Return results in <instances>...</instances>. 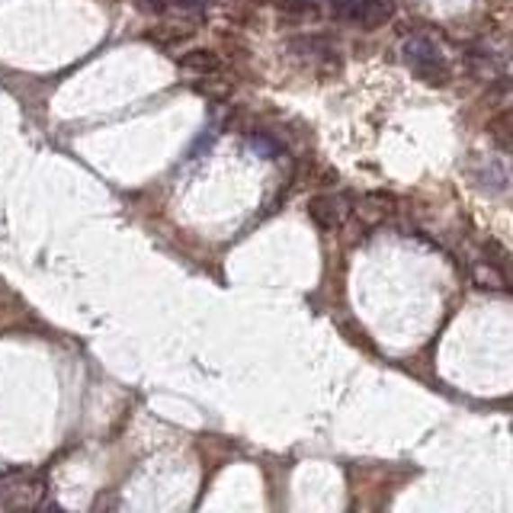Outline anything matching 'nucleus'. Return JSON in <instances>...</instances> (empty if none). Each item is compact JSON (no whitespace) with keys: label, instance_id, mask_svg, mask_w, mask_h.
<instances>
[{"label":"nucleus","instance_id":"f257e3e1","mask_svg":"<svg viewBox=\"0 0 513 513\" xmlns=\"http://www.w3.org/2000/svg\"><path fill=\"white\" fill-rule=\"evenodd\" d=\"M401 58H404V65H408L410 71L418 74L420 81L443 84V81H446V77H449L440 45L433 42L430 36H424V32H414V36L404 39V45H401Z\"/></svg>","mask_w":513,"mask_h":513},{"label":"nucleus","instance_id":"f03ea898","mask_svg":"<svg viewBox=\"0 0 513 513\" xmlns=\"http://www.w3.org/2000/svg\"><path fill=\"white\" fill-rule=\"evenodd\" d=\"M330 16L346 26L375 30L395 16V4L392 0H330Z\"/></svg>","mask_w":513,"mask_h":513},{"label":"nucleus","instance_id":"7ed1b4c3","mask_svg":"<svg viewBox=\"0 0 513 513\" xmlns=\"http://www.w3.org/2000/svg\"><path fill=\"white\" fill-rule=\"evenodd\" d=\"M10 494H20V498L10 500L7 510H39L42 504V494H45V484L39 482L36 475H14L7 482L0 484V504L10 498Z\"/></svg>","mask_w":513,"mask_h":513},{"label":"nucleus","instance_id":"20e7f679","mask_svg":"<svg viewBox=\"0 0 513 513\" xmlns=\"http://www.w3.org/2000/svg\"><path fill=\"white\" fill-rule=\"evenodd\" d=\"M465 61H469L472 74H478L482 81H500L507 84V61L500 51H494V45L475 42L465 49Z\"/></svg>","mask_w":513,"mask_h":513},{"label":"nucleus","instance_id":"39448f33","mask_svg":"<svg viewBox=\"0 0 513 513\" xmlns=\"http://www.w3.org/2000/svg\"><path fill=\"white\" fill-rule=\"evenodd\" d=\"M308 215L321 228H338L350 215V199H346V193H324V196H315L308 202Z\"/></svg>","mask_w":513,"mask_h":513},{"label":"nucleus","instance_id":"423d86ee","mask_svg":"<svg viewBox=\"0 0 513 513\" xmlns=\"http://www.w3.org/2000/svg\"><path fill=\"white\" fill-rule=\"evenodd\" d=\"M472 180H475L482 190L491 193H504L507 184H510V174H507V164L498 161V158H484L472 167Z\"/></svg>","mask_w":513,"mask_h":513},{"label":"nucleus","instance_id":"0eeeda50","mask_svg":"<svg viewBox=\"0 0 513 513\" xmlns=\"http://www.w3.org/2000/svg\"><path fill=\"white\" fill-rule=\"evenodd\" d=\"M180 65L190 68V71L209 74V71H215V68H219V61L212 58V51H190V55H184V58H180Z\"/></svg>","mask_w":513,"mask_h":513},{"label":"nucleus","instance_id":"6e6552de","mask_svg":"<svg viewBox=\"0 0 513 513\" xmlns=\"http://www.w3.org/2000/svg\"><path fill=\"white\" fill-rule=\"evenodd\" d=\"M250 145L256 148V151H264V154H273L276 158L279 154V145L273 139H266V135H250Z\"/></svg>","mask_w":513,"mask_h":513},{"label":"nucleus","instance_id":"1a4fd4ad","mask_svg":"<svg viewBox=\"0 0 513 513\" xmlns=\"http://www.w3.org/2000/svg\"><path fill=\"white\" fill-rule=\"evenodd\" d=\"M141 10H145V14H167L170 0H141Z\"/></svg>","mask_w":513,"mask_h":513},{"label":"nucleus","instance_id":"9d476101","mask_svg":"<svg viewBox=\"0 0 513 513\" xmlns=\"http://www.w3.org/2000/svg\"><path fill=\"white\" fill-rule=\"evenodd\" d=\"M283 4H286L289 10H305L308 7V0H283Z\"/></svg>","mask_w":513,"mask_h":513}]
</instances>
